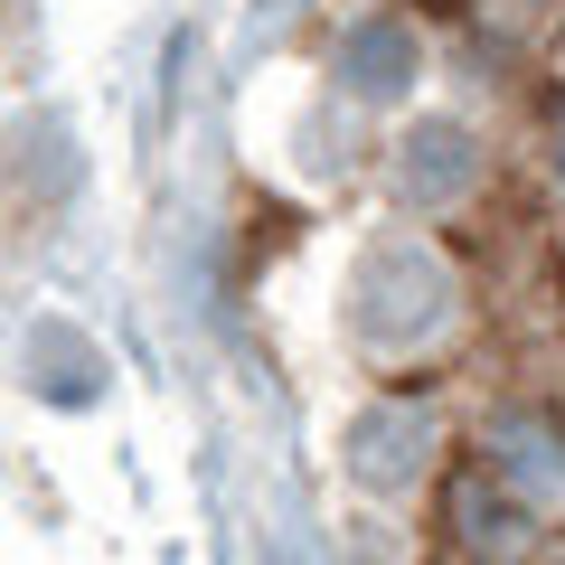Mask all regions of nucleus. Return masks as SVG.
Listing matches in <instances>:
<instances>
[{
  "mask_svg": "<svg viewBox=\"0 0 565 565\" xmlns=\"http://www.w3.org/2000/svg\"><path fill=\"white\" fill-rule=\"evenodd\" d=\"M349 311H359V340L367 349H415L424 330H444V311H452L444 255L415 245V236L377 245V255L359 264V282H349Z\"/></svg>",
  "mask_w": 565,
  "mask_h": 565,
  "instance_id": "obj_1",
  "label": "nucleus"
},
{
  "mask_svg": "<svg viewBox=\"0 0 565 565\" xmlns=\"http://www.w3.org/2000/svg\"><path fill=\"white\" fill-rule=\"evenodd\" d=\"M424 452H434V424H424V405H415V396L367 405V415L349 424V462H359V481H367V490L415 481V471H424Z\"/></svg>",
  "mask_w": 565,
  "mask_h": 565,
  "instance_id": "obj_2",
  "label": "nucleus"
},
{
  "mask_svg": "<svg viewBox=\"0 0 565 565\" xmlns=\"http://www.w3.org/2000/svg\"><path fill=\"white\" fill-rule=\"evenodd\" d=\"M340 85L349 95H405L415 85V29L405 20H359L340 39Z\"/></svg>",
  "mask_w": 565,
  "mask_h": 565,
  "instance_id": "obj_3",
  "label": "nucleus"
},
{
  "mask_svg": "<svg viewBox=\"0 0 565 565\" xmlns=\"http://www.w3.org/2000/svg\"><path fill=\"white\" fill-rule=\"evenodd\" d=\"M396 161H405V189H415L424 207L462 199V189H471V132H462V122H415Z\"/></svg>",
  "mask_w": 565,
  "mask_h": 565,
  "instance_id": "obj_4",
  "label": "nucleus"
},
{
  "mask_svg": "<svg viewBox=\"0 0 565 565\" xmlns=\"http://www.w3.org/2000/svg\"><path fill=\"white\" fill-rule=\"evenodd\" d=\"M29 359H47V396H57V405H85V396H95V377H104L95 349L66 340V330H39V349H29Z\"/></svg>",
  "mask_w": 565,
  "mask_h": 565,
  "instance_id": "obj_5",
  "label": "nucleus"
}]
</instances>
